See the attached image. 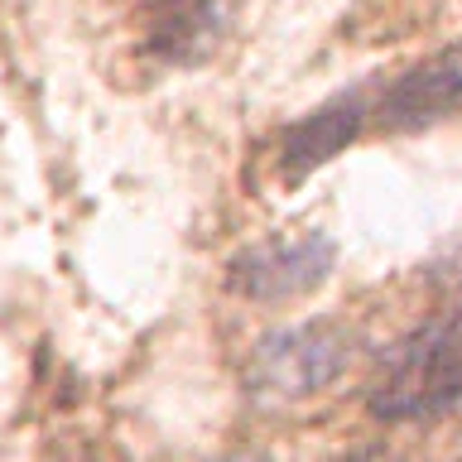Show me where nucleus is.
Returning a JSON list of instances; mask_svg holds the SVG:
<instances>
[{
    "label": "nucleus",
    "instance_id": "f257e3e1",
    "mask_svg": "<svg viewBox=\"0 0 462 462\" xmlns=\"http://www.w3.org/2000/svg\"><path fill=\"white\" fill-rule=\"evenodd\" d=\"M371 414L385 424L433 419L462 404V303L410 332L371 381Z\"/></svg>",
    "mask_w": 462,
    "mask_h": 462
},
{
    "label": "nucleus",
    "instance_id": "7ed1b4c3",
    "mask_svg": "<svg viewBox=\"0 0 462 462\" xmlns=\"http://www.w3.org/2000/svg\"><path fill=\"white\" fill-rule=\"evenodd\" d=\"M337 270V241L318 226L270 231L226 260V289L245 303H294L323 289Z\"/></svg>",
    "mask_w": 462,
    "mask_h": 462
},
{
    "label": "nucleus",
    "instance_id": "6e6552de",
    "mask_svg": "<svg viewBox=\"0 0 462 462\" xmlns=\"http://www.w3.org/2000/svg\"><path fill=\"white\" fill-rule=\"evenodd\" d=\"M443 462H462V439H457V448H453V453H448Z\"/></svg>",
    "mask_w": 462,
    "mask_h": 462
},
{
    "label": "nucleus",
    "instance_id": "0eeeda50",
    "mask_svg": "<svg viewBox=\"0 0 462 462\" xmlns=\"http://www.w3.org/2000/svg\"><path fill=\"white\" fill-rule=\"evenodd\" d=\"M342 462H390L385 453H356V457H342Z\"/></svg>",
    "mask_w": 462,
    "mask_h": 462
},
{
    "label": "nucleus",
    "instance_id": "423d86ee",
    "mask_svg": "<svg viewBox=\"0 0 462 462\" xmlns=\"http://www.w3.org/2000/svg\"><path fill=\"white\" fill-rule=\"evenodd\" d=\"M222 462H274L270 453H231V457H222Z\"/></svg>",
    "mask_w": 462,
    "mask_h": 462
},
{
    "label": "nucleus",
    "instance_id": "39448f33",
    "mask_svg": "<svg viewBox=\"0 0 462 462\" xmlns=\"http://www.w3.org/2000/svg\"><path fill=\"white\" fill-rule=\"evenodd\" d=\"M366 116H371L366 97L352 92V97H337V101H328V106L309 111L303 121H294L280 135V169H284V179H303V173L323 169L332 154H342V144L356 140V130H361Z\"/></svg>",
    "mask_w": 462,
    "mask_h": 462
},
{
    "label": "nucleus",
    "instance_id": "f03ea898",
    "mask_svg": "<svg viewBox=\"0 0 462 462\" xmlns=\"http://www.w3.org/2000/svg\"><path fill=\"white\" fill-rule=\"evenodd\" d=\"M352 356H356V332L342 318H309V323L270 328L245 356L241 385L255 404L280 410V404L323 395L352 366Z\"/></svg>",
    "mask_w": 462,
    "mask_h": 462
},
{
    "label": "nucleus",
    "instance_id": "20e7f679",
    "mask_svg": "<svg viewBox=\"0 0 462 462\" xmlns=\"http://www.w3.org/2000/svg\"><path fill=\"white\" fill-rule=\"evenodd\" d=\"M371 116L385 130H424L433 121L462 116V39L429 53L424 63L400 72L395 82L375 97Z\"/></svg>",
    "mask_w": 462,
    "mask_h": 462
}]
</instances>
